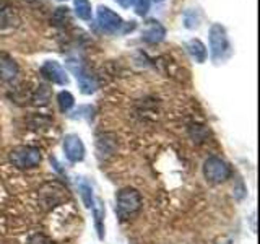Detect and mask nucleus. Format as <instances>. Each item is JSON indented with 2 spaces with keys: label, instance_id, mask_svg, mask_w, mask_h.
<instances>
[{
  "label": "nucleus",
  "instance_id": "9",
  "mask_svg": "<svg viewBox=\"0 0 260 244\" xmlns=\"http://www.w3.org/2000/svg\"><path fill=\"white\" fill-rule=\"evenodd\" d=\"M165 36H166V28L159 21H148L146 23V28L142 33V39L150 44L161 43Z\"/></svg>",
  "mask_w": 260,
  "mask_h": 244
},
{
  "label": "nucleus",
  "instance_id": "20",
  "mask_svg": "<svg viewBox=\"0 0 260 244\" xmlns=\"http://www.w3.org/2000/svg\"><path fill=\"white\" fill-rule=\"evenodd\" d=\"M116 2L120 5V7H124V8H128L130 5H132L134 0H116Z\"/></svg>",
  "mask_w": 260,
  "mask_h": 244
},
{
  "label": "nucleus",
  "instance_id": "12",
  "mask_svg": "<svg viewBox=\"0 0 260 244\" xmlns=\"http://www.w3.org/2000/svg\"><path fill=\"white\" fill-rule=\"evenodd\" d=\"M73 8H75V15L80 20H85V21L91 20L93 10H91L89 0H73Z\"/></svg>",
  "mask_w": 260,
  "mask_h": 244
},
{
  "label": "nucleus",
  "instance_id": "3",
  "mask_svg": "<svg viewBox=\"0 0 260 244\" xmlns=\"http://www.w3.org/2000/svg\"><path fill=\"white\" fill-rule=\"evenodd\" d=\"M142 208V195L134 187H124L116 195V210L122 218L137 214Z\"/></svg>",
  "mask_w": 260,
  "mask_h": 244
},
{
  "label": "nucleus",
  "instance_id": "11",
  "mask_svg": "<svg viewBox=\"0 0 260 244\" xmlns=\"http://www.w3.org/2000/svg\"><path fill=\"white\" fill-rule=\"evenodd\" d=\"M185 49L187 52H189V55L192 57V59L197 62V64H203L207 60V46L202 43L200 39H190L185 43Z\"/></svg>",
  "mask_w": 260,
  "mask_h": 244
},
{
  "label": "nucleus",
  "instance_id": "6",
  "mask_svg": "<svg viewBox=\"0 0 260 244\" xmlns=\"http://www.w3.org/2000/svg\"><path fill=\"white\" fill-rule=\"evenodd\" d=\"M41 73H43L44 78H47L49 81H52L55 85L65 86V85H69V81H70L65 69L55 60H46L41 65Z\"/></svg>",
  "mask_w": 260,
  "mask_h": 244
},
{
  "label": "nucleus",
  "instance_id": "16",
  "mask_svg": "<svg viewBox=\"0 0 260 244\" xmlns=\"http://www.w3.org/2000/svg\"><path fill=\"white\" fill-rule=\"evenodd\" d=\"M57 103H59V109L62 112H67L73 108V104H75V98L70 92H60L57 95Z\"/></svg>",
  "mask_w": 260,
  "mask_h": 244
},
{
  "label": "nucleus",
  "instance_id": "22",
  "mask_svg": "<svg viewBox=\"0 0 260 244\" xmlns=\"http://www.w3.org/2000/svg\"><path fill=\"white\" fill-rule=\"evenodd\" d=\"M153 2H158L159 4V2H165V0H153Z\"/></svg>",
  "mask_w": 260,
  "mask_h": 244
},
{
  "label": "nucleus",
  "instance_id": "8",
  "mask_svg": "<svg viewBox=\"0 0 260 244\" xmlns=\"http://www.w3.org/2000/svg\"><path fill=\"white\" fill-rule=\"evenodd\" d=\"M63 151L65 157L72 163H78L85 158V145L78 135H65L63 138Z\"/></svg>",
  "mask_w": 260,
  "mask_h": 244
},
{
  "label": "nucleus",
  "instance_id": "10",
  "mask_svg": "<svg viewBox=\"0 0 260 244\" xmlns=\"http://www.w3.org/2000/svg\"><path fill=\"white\" fill-rule=\"evenodd\" d=\"M18 75V64L15 62L13 57L5 52H0V80L12 81Z\"/></svg>",
  "mask_w": 260,
  "mask_h": 244
},
{
  "label": "nucleus",
  "instance_id": "2",
  "mask_svg": "<svg viewBox=\"0 0 260 244\" xmlns=\"http://www.w3.org/2000/svg\"><path fill=\"white\" fill-rule=\"evenodd\" d=\"M10 163L18 169H29V168H36L41 161H43V155L41 150L36 146L31 145H20L15 146L10 151Z\"/></svg>",
  "mask_w": 260,
  "mask_h": 244
},
{
  "label": "nucleus",
  "instance_id": "21",
  "mask_svg": "<svg viewBox=\"0 0 260 244\" xmlns=\"http://www.w3.org/2000/svg\"><path fill=\"white\" fill-rule=\"evenodd\" d=\"M219 244H233V239H228V241H224V242H219Z\"/></svg>",
  "mask_w": 260,
  "mask_h": 244
},
{
  "label": "nucleus",
  "instance_id": "18",
  "mask_svg": "<svg viewBox=\"0 0 260 244\" xmlns=\"http://www.w3.org/2000/svg\"><path fill=\"white\" fill-rule=\"evenodd\" d=\"M132 5H134L135 13L138 16H145L150 10V0H134Z\"/></svg>",
  "mask_w": 260,
  "mask_h": 244
},
{
  "label": "nucleus",
  "instance_id": "4",
  "mask_svg": "<svg viewBox=\"0 0 260 244\" xmlns=\"http://www.w3.org/2000/svg\"><path fill=\"white\" fill-rule=\"evenodd\" d=\"M203 176L210 184H221L231 177V166L218 157H210L203 163Z\"/></svg>",
  "mask_w": 260,
  "mask_h": 244
},
{
  "label": "nucleus",
  "instance_id": "7",
  "mask_svg": "<svg viewBox=\"0 0 260 244\" xmlns=\"http://www.w3.org/2000/svg\"><path fill=\"white\" fill-rule=\"evenodd\" d=\"M69 69L75 73V77L78 80V85H80V92L83 95H93L96 89H98V83L96 80L89 75V73L85 70L83 65H80L78 62H69Z\"/></svg>",
  "mask_w": 260,
  "mask_h": 244
},
{
  "label": "nucleus",
  "instance_id": "17",
  "mask_svg": "<svg viewBox=\"0 0 260 244\" xmlns=\"http://www.w3.org/2000/svg\"><path fill=\"white\" fill-rule=\"evenodd\" d=\"M93 210H94V220H96V228H98V234H100V239H103V231H104V228L101 225L103 222V218H104V208L101 207V202L98 200L94 205H93Z\"/></svg>",
  "mask_w": 260,
  "mask_h": 244
},
{
  "label": "nucleus",
  "instance_id": "15",
  "mask_svg": "<svg viewBox=\"0 0 260 244\" xmlns=\"http://www.w3.org/2000/svg\"><path fill=\"white\" fill-rule=\"evenodd\" d=\"M78 191H80L81 199H83L85 207H86V208H93V205H94V197H93V189H91V186L81 181V182L78 184Z\"/></svg>",
  "mask_w": 260,
  "mask_h": 244
},
{
  "label": "nucleus",
  "instance_id": "5",
  "mask_svg": "<svg viewBox=\"0 0 260 244\" xmlns=\"http://www.w3.org/2000/svg\"><path fill=\"white\" fill-rule=\"evenodd\" d=\"M98 23L101 24V28L108 33H119L122 31V26H124V20L120 18V15H117L116 12H112L109 7L100 5L98 7Z\"/></svg>",
  "mask_w": 260,
  "mask_h": 244
},
{
  "label": "nucleus",
  "instance_id": "19",
  "mask_svg": "<svg viewBox=\"0 0 260 244\" xmlns=\"http://www.w3.org/2000/svg\"><path fill=\"white\" fill-rule=\"evenodd\" d=\"M28 244H54V242L44 234H32Z\"/></svg>",
  "mask_w": 260,
  "mask_h": 244
},
{
  "label": "nucleus",
  "instance_id": "23",
  "mask_svg": "<svg viewBox=\"0 0 260 244\" xmlns=\"http://www.w3.org/2000/svg\"><path fill=\"white\" fill-rule=\"evenodd\" d=\"M59 2H63V0H59Z\"/></svg>",
  "mask_w": 260,
  "mask_h": 244
},
{
  "label": "nucleus",
  "instance_id": "1",
  "mask_svg": "<svg viewBox=\"0 0 260 244\" xmlns=\"http://www.w3.org/2000/svg\"><path fill=\"white\" fill-rule=\"evenodd\" d=\"M208 41H210V57L215 64L224 62L231 55L233 52L231 43L223 24L219 23L211 24L208 31Z\"/></svg>",
  "mask_w": 260,
  "mask_h": 244
},
{
  "label": "nucleus",
  "instance_id": "13",
  "mask_svg": "<svg viewBox=\"0 0 260 244\" xmlns=\"http://www.w3.org/2000/svg\"><path fill=\"white\" fill-rule=\"evenodd\" d=\"M109 138H111V135H108V134L98 137L96 145H98V151L101 155H104V153L111 155V153H114V150H116V140H109Z\"/></svg>",
  "mask_w": 260,
  "mask_h": 244
},
{
  "label": "nucleus",
  "instance_id": "14",
  "mask_svg": "<svg viewBox=\"0 0 260 244\" xmlns=\"http://www.w3.org/2000/svg\"><path fill=\"white\" fill-rule=\"evenodd\" d=\"M184 26L187 29H195L200 26V13L195 8H189L184 13Z\"/></svg>",
  "mask_w": 260,
  "mask_h": 244
}]
</instances>
